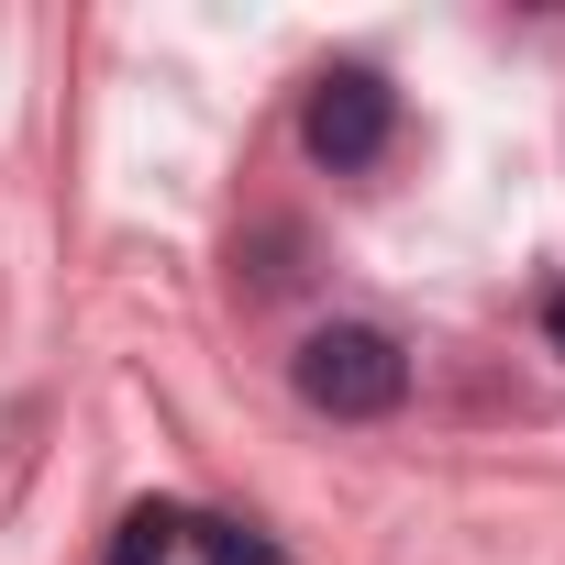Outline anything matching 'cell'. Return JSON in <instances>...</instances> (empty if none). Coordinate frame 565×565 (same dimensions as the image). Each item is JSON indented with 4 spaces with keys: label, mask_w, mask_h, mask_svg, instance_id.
Here are the masks:
<instances>
[{
    "label": "cell",
    "mask_w": 565,
    "mask_h": 565,
    "mask_svg": "<svg viewBox=\"0 0 565 565\" xmlns=\"http://www.w3.org/2000/svg\"><path fill=\"white\" fill-rule=\"evenodd\" d=\"M300 399L311 411H333V422H377V411H399V388H411V355L388 344V333H366V322H333V333H311L300 344Z\"/></svg>",
    "instance_id": "cell-1"
},
{
    "label": "cell",
    "mask_w": 565,
    "mask_h": 565,
    "mask_svg": "<svg viewBox=\"0 0 565 565\" xmlns=\"http://www.w3.org/2000/svg\"><path fill=\"white\" fill-rule=\"evenodd\" d=\"M388 134H399V89H388L377 67H322V78H311V100H300V145H311L322 167H377Z\"/></svg>",
    "instance_id": "cell-2"
},
{
    "label": "cell",
    "mask_w": 565,
    "mask_h": 565,
    "mask_svg": "<svg viewBox=\"0 0 565 565\" xmlns=\"http://www.w3.org/2000/svg\"><path fill=\"white\" fill-rule=\"evenodd\" d=\"M178 532H189V521H178L167 499H145V510H122V521H111V554H100V565H167V554H178Z\"/></svg>",
    "instance_id": "cell-3"
},
{
    "label": "cell",
    "mask_w": 565,
    "mask_h": 565,
    "mask_svg": "<svg viewBox=\"0 0 565 565\" xmlns=\"http://www.w3.org/2000/svg\"><path fill=\"white\" fill-rule=\"evenodd\" d=\"M189 532H200V565H289L266 532H244V521H189Z\"/></svg>",
    "instance_id": "cell-4"
},
{
    "label": "cell",
    "mask_w": 565,
    "mask_h": 565,
    "mask_svg": "<svg viewBox=\"0 0 565 565\" xmlns=\"http://www.w3.org/2000/svg\"><path fill=\"white\" fill-rule=\"evenodd\" d=\"M543 333H554V355H565V289H554V300H543Z\"/></svg>",
    "instance_id": "cell-5"
}]
</instances>
